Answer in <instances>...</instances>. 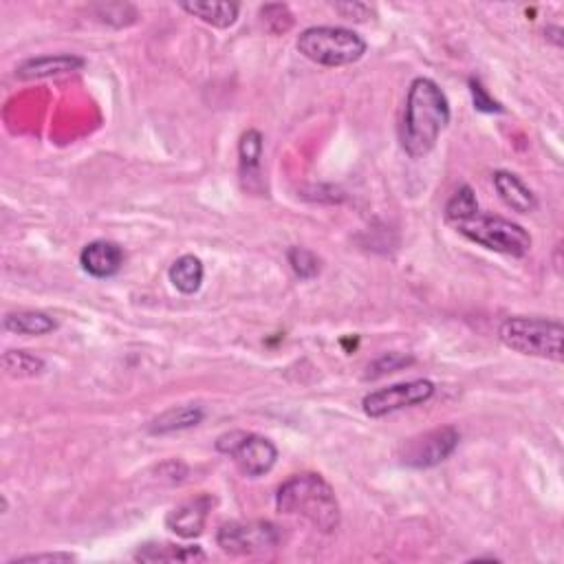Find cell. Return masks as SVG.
<instances>
[{"label": "cell", "mask_w": 564, "mask_h": 564, "mask_svg": "<svg viewBox=\"0 0 564 564\" xmlns=\"http://www.w3.org/2000/svg\"><path fill=\"white\" fill-rule=\"evenodd\" d=\"M78 560L73 553L67 551H53V553H29V556H20V558H12L7 564H38V562H73Z\"/></svg>", "instance_id": "obj_26"}, {"label": "cell", "mask_w": 564, "mask_h": 564, "mask_svg": "<svg viewBox=\"0 0 564 564\" xmlns=\"http://www.w3.org/2000/svg\"><path fill=\"white\" fill-rule=\"evenodd\" d=\"M238 166H241V179L247 190L263 188V135L249 128L238 141Z\"/></svg>", "instance_id": "obj_14"}, {"label": "cell", "mask_w": 564, "mask_h": 564, "mask_svg": "<svg viewBox=\"0 0 564 564\" xmlns=\"http://www.w3.org/2000/svg\"><path fill=\"white\" fill-rule=\"evenodd\" d=\"M454 230L463 234L468 241L481 245L490 252L512 256V258H525L531 252V234L523 225L505 219V216L496 214H483L481 210L470 219L454 225Z\"/></svg>", "instance_id": "obj_5"}, {"label": "cell", "mask_w": 564, "mask_h": 564, "mask_svg": "<svg viewBox=\"0 0 564 564\" xmlns=\"http://www.w3.org/2000/svg\"><path fill=\"white\" fill-rule=\"evenodd\" d=\"M547 36L553 40V45H556V47L562 45V29L560 27H549Z\"/></svg>", "instance_id": "obj_28"}, {"label": "cell", "mask_w": 564, "mask_h": 564, "mask_svg": "<svg viewBox=\"0 0 564 564\" xmlns=\"http://www.w3.org/2000/svg\"><path fill=\"white\" fill-rule=\"evenodd\" d=\"M289 265L300 280H311L320 274V260L318 256L309 252L307 247H291L287 252Z\"/></svg>", "instance_id": "obj_22"}, {"label": "cell", "mask_w": 564, "mask_h": 564, "mask_svg": "<svg viewBox=\"0 0 564 564\" xmlns=\"http://www.w3.org/2000/svg\"><path fill=\"white\" fill-rule=\"evenodd\" d=\"M3 327L9 333L16 335H47L58 329V322L53 320L45 311H34V309H23V311H12L7 313L3 320Z\"/></svg>", "instance_id": "obj_18"}, {"label": "cell", "mask_w": 564, "mask_h": 564, "mask_svg": "<svg viewBox=\"0 0 564 564\" xmlns=\"http://www.w3.org/2000/svg\"><path fill=\"white\" fill-rule=\"evenodd\" d=\"M450 102L441 86L430 78H415L408 86L404 117H401V148L412 159H423L437 146L450 124Z\"/></svg>", "instance_id": "obj_1"}, {"label": "cell", "mask_w": 564, "mask_h": 564, "mask_svg": "<svg viewBox=\"0 0 564 564\" xmlns=\"http://www.w3.org/2000/svg\"><path fill=\"white\" fill-rule=\"evenodd\" d=\"M205 417V410L201 406H175L168 408L166 412H161L159 417L150 421L148 432L150 435H172V432H181L199 426Z\"/></svg>", "instance_id": "obj_17"}, {"label": "cell", "mask_w": 564, "mask_h": 564, "mask_svg": "<svg viewBox=\"0 0 564 564\" xmlns=\"http://www.w3.org/2000/svg\"><path fill=\"white\" fill-rule=\"evenodd\" d=\"M168 278L172 282V287H175L177 291H181V294H186V296H192V294H197L203 285L205 267L199 256L186 254V256L177 258L175 263L170 265Z\"/></svg>", "instance_id": "obj_19"}, {"label": "cell", "mask_w": 564, "mask_h": 564, "mask_svg": "<svg viewBox=\"0 0 564 564\" xmlns=\"http://www.w3.org/2000/svg\"><path fill=\"white\" fill-rule=\"evenodd\" d=\"M296 49L320 67H349L360 62L366 53V40L346 27H309L296 40Z\"/></svg>", "instance_id": "obj_3"}, {"label": "cell", "mask_w": 564, "mask_h": 564, "mask_svg": "<svg viewBox=\"0 0 564 564\" xmlns=\"http://www.w3.org/2000/svg\"><path fill=\"white\" fill-rule=\"evenodd\" d=\"M432 395H435V384L430 379H412V382H401L368 393L362 401V410L366 417L379 419L404 408L426 404Z\"/></svg>", "instance_id": "obj_9"}, {"label": "cell", "mask_w": 564, "mask_h": 564, "mask_svg": "<svg viewBox=\"0 0 564 564\" xmlns=\"http://www.w3.org/2000/svg\"><path fill=\"white\" fill-rule=\"evenodd\" d=\"M216 450L234 459L236 468L249 479L269 474L278 461V448L274 443L245 430L225 432V435L216 439Z\"/></svg>", "instance_id": "obj_6"}, {"label": "cell", "mask_w": 564, "mask_h": 564, "mask_svg": "<svg viewBox=\"0 0 564 564\" xmlns=\"http://www.w3.org/2000/svg\"><path fill=\"white\" fill-rule=\"evenodd\" d=\"M260 18H263L267 29L274 31V34H285V31H289L291 25H294V14L282 3H269L260 7Z\"/></svg>", "instance_id": "obj_23"}, {"label": "cell", "mask_w": 564, "mask_h": 564, "mask_svg": "<svg viewBox=\"0 0 564 564\" xmlns=\"http://www.w3.org/2000/svg\"><path fill=\"white\" fill-rule=\"evenodd\" d=\"M124 249L113 241H93L84 245L80 254V265L91 278L106 280L117 276L124 267Z\"/></svg>", "instance_id": "obj_11"}, {"label": "cell", "mask_w": 564, "mask_h": 564, "mask_svg": "<svg viewBox=\"0 0 564 564\" xmlns=\"http://www.w3.org/2000/svg\"><path fill=\"white\" fill-rule=\"evenodd\" d=\"M212 503H214L212 498L203 494V496H197V498H192V501H186L183 505L175 507L166 516L168 531L186 540L201 536L205 523H208Z\"/></svg>", "instance_id": "obj_10"}, {"label": "cell", "mask_w": 564, "mask_h": 564, "mask_svg": "<svg viewBox=\"0 0 564 564\" xmlns=\"http://www.w3.org/2000/svg\"><path fill=\"white\" fill-rule=\"evenodd\" d=\"M3 368L9 377L16 379H31L45 373V360L29 351H5L3 353Z\"/></svg>", "instance_id": "obj_20"}, {"label": "cell", "mask_w": 564, "mask_h": 564, "mask_svg": "<svg viewBox=\"0 0 564 564\" xmlns=\"http://www.w3.org/2000/svg\"><path fill=\"white\" fill-rule=\"evenodd\" d=\"M459 441L461 435L454 426L435 428L430 432H423V435L408 439L399 450V459L401 463L408 465V468L415 470L435 468V465L452 457L454 450L459 448Z\"/></svg>", "instance_id": "obj_8"}, {"label": "cell", "mask_w": 564, "mask_h": 564, "mask_svg": "<svg viewBox=\"0 0 564 564\" xmlns=\"http://www.w3.org/2000/svg\"><path fill=\"white\" fill-rule=\"evenodd\" d=\"M335 12H338L342 18H355V20H366L375 16V9L366 3H335L333 5Z\"/></svg>", "instance_id": "obj_27"}, {"label": "cell", "mask_w": 564, "mask_h": 564, "mask_svg": "<svg viewBox=\"0 0 564 564\" xmlns=\"http://www.w3.org/2000/svg\"><path fill=\"white\" fill-rule=\"evenodd\" d=\"M470 93H472L476 111H483V113H503L505 111V108L498 104L490 93H487V89L481 84V80H476V78L470 80Z\"/></svg>", "instance_id": "obj_25"}, {"label": "cell", "mask_w": 564, "mask_h": 564, "mask_svg": "<svg viewBox=\"0 0 564 564\" xmlns=\"http://www.w3.org/2000/svg\"><path fill=\"white\" fill-rule=\"evenodd\" d=\"M410 364H412V357H408V355L386 353V355L379 357V360H375L371 366H368L366 377H368V379L382 377V375H386V373H395V371H399V368L410 366Z\"/></svg>", "instance_id": "obj_24"}, {"label": "cell", "mask_w": 564, "mask_h": 564, "mask_svg": "<svg viewBox=\"0 0 564 564\" xmlns=\"http://www.w3.org/2000/svg\"><path fill=\"white\" fill-rule=\"evenodd\" d=\"M476 212H479V201H476L474 190L470 186H461L457 192L452 194V199L446 203L443 216H446V223L454 227L461 221L470 219V216H474Z\"/></svg>", "instance_id": "obj_21"}, {"label": "cell", "mask_w": 564, "mask_h": 564, "mask_svg": "<svg viewBox=\"0 0 564 564\" xmlns=\"http://www.w3.org/2000/svg\"><path fill=\"white\" fill-rule=\"evenodd\" d=\"M280 542V531L269 520H230L216 531V545L230 556H256L269 549H276Z\"/></svg>", "instance_id": "obj_7"}, {"label": "cell", "mask_w": 564, "mask_h": 564, "mask_svg": "<svg viewBox=\"0 0 564 564\" xmlns=\"http://www.w3.org/2000/svg\"><path fill=\"white\" fill-rule=\"evenodd\" d=\"M498 338L520 355L540 357V360L562 362V340H564V327L560 320L549 318H527V316H514L507 318L501 329H498Z\"/></svg>", "instance_id": "obj_4"}, {"label": "cell", "mask_w": 564, "mask_h": 564, "mask_svg": "<svg viewBox=\"0 0 564 564\" xmlns=\"http://www.w3.org/2000/svg\"><path fill=\"white\" fill-rule=\"evenodd\" d=\"M179 7L186 14L216 29L232 27L238 20V12H241V7L236 3H219V0H188V3H181Z\"/></svg>", "instance_id": "obj_15"}, {"label": "cell", "mask_w": 564, "mask_h": 564, "mask_svg": "<svg viewBox=\"0 0 564 564\" xmlns=\"http://www.w3.org/2000/svg\"><path fill=\"white\" fill-rule=\"evenodd\" d=\"M492 183H494V190L498 192V197H501V201L512 212H518V214L536 212L538 199H536L534 190H531L518 175H514V172L496 170L492 175Z\"/></svg>", "instance_id": "obj_13"}, {"label": "cell", "mask_w": 564, "mask_h": 564, "mask_svg": "<svg viewBox=\"0 0 564 564\" xmlns=\"http://www.w3.org/2000/svg\"><path fill=\"white\" fill-rule=\"evenodd\" d=\"M276 509L285 516L307 520L322 534H333L342 523V509L331 483L313 472L296 474L282 483L276 494Z\"/></svg>", "instance_id": "obj_2"}, {"label": "cell", "mask_w": 564, "mask_h": 564, "mask_svg": "<svg viewBox=\"0 0 564 564\" xmlns=\"http://www.w3.org/2000/svg\"><path fill=\"white\" fill-rule=\"evenodd\" d=\"M137 562H199L205 553L197 545H172V542H146L135 551Z\"/></svg>", "instance_id": "obj_16"}, {"label": "cell", "mask_w": 564, "mask_h": 564, "mask_svg": "<svg viewBox=\"0 0 564 564\" xmlns=\"http://www.w3.org/2000/svg\"><path fill=\"white\" fill-rule=\"evenodd\" d=\"M84 58L73 56V53H47V56L29 58L16 67L18 80H42L53 78V75H64L80 71L84 67Z\"/></svg>", "instance_id": "obj_12"}]
</instances>
